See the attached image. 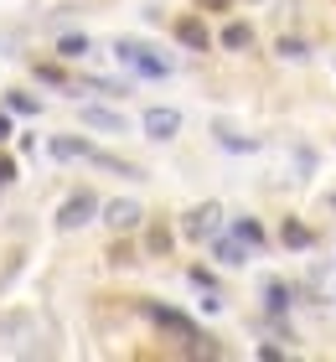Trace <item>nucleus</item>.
I'll use <instances>...</instances> for the list:
<instances>
[{
	"label": "nucleus",
	"instance_id": "6e6552de",
	"mask_svg": "<svg viewBox=\"0 0 336 362\" xmlns=\"http://www.w3.org/2000/svg\"><path fill=\"white\" fill-rule=\"evenodd\" d=\"M212 259H217V264H228V269H238L243 259H248V243H243L238 233H233V238H217V243H212Z\"/></svg>",
	"mask_w": 336,
	"mask_h": 362
},
{
	"label": "nucleus",
	"instance_id": "f8f14e48",
	"mask_svg": "<svg viewBox=\"0 0 336 362\" xmlns=\"http://www.w3.org/2000/svg\"><path fill=\"white\" fill-rule=\"evenodd\" d=\"M279 238L290 243V249H311V228H306V223H295V218L279 228Z\"/></svg>",
	"mask_w": 336,
	"mask_h": 362
},
{
	"label": "nucleus",
	"instance_id": "f257e3e1",
	"mask_svg": "<svg viewBox=\"0 0 336 362\" xmlns=\"http://www.w3.org/2000/svg\"><path fill=\"white\" fill-rule=\"evenodd\" d=\"M145 316L156 321V326H161L166 337L187 341V347H197V341H207V337H202L197 326H192V316H181V310H171V305H161V300H145ZM197 352H202V347H197Z\"/></svg>",
	"mask_w": 336,
	"mask_h": 362
},
{
	"label": "nucleus",
	"instance_id": "9d476101",
	"mask_svg": "<svg viewBox=\"0 0 336 362\" xmlns=\"http://www.w3.org/2000/svg\"><path fill=\"white\" fill-rule=\"evenodd\" d=\"M223 47L228 52H248V47H254V26L248 21H228L223 26Z\"/></svg>",
	"mask_w": 336,
	"mask_h": 362
},
{
	"label": "nucleus",
	"instance_id": "aec40b11",
	"mask_svg": "<svg viewBox=\"0 0 336 362\" xmlns=\"http://www.w3.org/2000/svg\"><path fill=\"white\" fill-rule=\"evenodd\" d=\"M197 6H202V11H228L233 0H197Z\"/></svg>",
	"mask_w": 336,
	"mask_h": 362
},
{
	"label": "nucleus",
	"instance_id": "dca6fc26",
	"mask_svg": "<svg viewBox=\"0 0 336 362\" xmlns=\"http://www.w3.org/2000/svg\"><path fill=\"white\" fill-rule=\"evenodd\" d=\"M264 300H269V310H284V305H290V290H284L279 279H269V285H264Z\"/></svg>",
	"mask_w": 336,
	"mask_h": 362
},
{
	"label": "nucleus",
	"instance_id": "f3484780",
	"mask_svg": "<svg viewBox=\"0 0 336 362\" xmlns=\"http://www.w3.org/2000/svg\"><path fill=\"white\" fill-rule=\"evenodd\" d=\"M6 109H11V114H37L42 104H37L31 93H11V98H6Z\"/></svg>",
	"mask_w": 336,
	"mask_h": 362
},
{
	"label": "nucleus",
	"instance_id": "6ab92c4d",
	"mask_svg": "<svg viewBox=\"0 0 336 362\" xmlns=\"http://www.w3.org/2000/svg\"><path fill=\"white\" fill-rule=\"evenodd\" d=\"M6 181H16V160H11V156H0V187H6Z\"/></svg>",
	"mask_w": 336,
	"mask_h": 362
},
{
	"label": "nucleus",
	"instance_id": "2eb2a0df",
	"mask_svg": "<svg viewBox=\"0 0 336 362\" xmlns=\"http://www.w3.org/2000/svg\"><path fill=\"white\" fill-rule=\"evenodd\" d=\"M233 233H238L248 249H259V243H264V228H259L254 218H238V223H233Z\"/></svg>",
	"mask_w": 336,
	"mask_h": 362
},
{
	"label": "nucleus",
	"instance_id": "f03ea898",
	"mask_svg": "<svg viewBox=\"0 0 336 362\" xmlns=\"http://www.w3.org/2000/svg\"><path fill=\"white\" fill-rule=\"evenodd\" d=\"M114 57H120L129 73H140V78H166V73H171V62L156 57V52L140 47V42H120V47H114Z\"/></svg>",
	"mask_w": 336,
	"mask_h": 362
},
{
	"label": "nucleus",
	"instance_id": "39448f33",
	"mask_svg": "<svg viewBox=\"0 0 336 362\" xmlns=\"http://www.w3.org/2000/svg\"><path fill=\"white\" fill-rule=\"evenodd\" d=\"M176 129H181L176 109H145V135L150 140H176Z\"/></svg>",
	"mask_w": 336,
	"mask_h": 362
},
{
	"label": "nucleus",
	"instance_id": "423d86ee",
	"mask_svg": "<svg viewBox=\"0 0 336 362\" xmlns=\"http://www.w3.org/2000/svg\"><path fill=\"white\" fill-rule=\"evenodd\" d=\"M140 218H145V212L134 207V202H124V197H120V202H109V207H104V223L114 228V233H129V228L140 223Z\"/></svg>",
	"mask_w": 336,
	"mask_h": 362
},
{
	"label": "nucleus",
	"instance_id": "9b49d317",
	"mask_svg": "<svg viewBox=\"0 0 336 362\" xmlns=\"http://www.w3.org/2000/svg\"><path fill=\"white\" fill-rule=\"evenodd\" d=\"M52 156H57V160H88V156H93V145H88V140L62 135V140H52Z\"/></svg>",
	"mask_w": 336,
	"mask_h": 362
},
{
	"label": "nucleus",
	"instance_id": "20e7f679",
	"mask_svg": "<svg viewBox=\"0 0 336 362\" xmlns=\"http://www.w3.org/2000/svg\"><path fill=\"white\" fill-rule=\"evenodd\" d=\"M217 223H223V207H217V202L192 207V212H187V238H212Z\"/></svg>",
	"mask_w": 336,
	"mask_h": 362
},
{
	"label": "nucleus",
	"instance_id": "4468645a",
	"mask_svg": "<svg viewBox=\"0 0 336 362\" xmlns=\"http://www.w3.org/2000/svg\"><path fill=\"white\" fill-rule=\"evenodd\" d=\"M145 249L161 259L166 249H171V228H166V223H150V238H145Z\"/></svg>",
	"mask_w": 336,
	"mask_h": 362
},
{
	"label": "nucleus",
	"instance_id": "ddd939ff",
	"mask_svg": "<svg viewBox=\"0 0 336 362\" xmlns=\"http://www.w3.org/2000/svg\"><path fill=\"white\" fill-rule=\"evenodd\" d=\"M57 57H88V37H78V31L57 37Z\"/></svg>",
	"mask_w": 336,
	"mask_h": 362
},
{
	"label": "nucleus",
	"instance_id": "4be33fe9",
	"mask_svg": "<svg viewBox=\"0 0 336 362\" xmlns=\"http://www.w3.org/2000/svg\"><path fill=\"white\" fill-rule=\"evenodd\" d=\"M331 202H336V197H331Z\"/></svg>",
	"mask_w": 336,
	"mask_h": 362
},
{
	"label": "nucleus",
	"instance_id": "a211bd4d",
	"mask_svg": "<svg viewBox=\"0 0 336 362\" xmlns=\"http://www.w3.org/2000/svg\"><path fill=\"white\" fill-rule=\"evenodd\" d=\"M37 78H42V83H67V78H62V68H52V62H42V68H37Z\"/></svg>",
	"mask_w": 336,
	"mask_h": 362
},
{
	"label": "nucleus",
	"instance_id": "7ed1b4c3",
	"mask_svg": "<svg viewBox=\"0 0 336 362\" xmlns=\"http://www.w3.org/2000/svg\"><path fill=\"white\" fill-rule=\"evenodd\" d=\"M93 212H98V197H93V192H73V197L57 207V228H83Z\"/></svg>",
	"mask_w": 336,
	"mask_h": 362
},
{
	"label": "nucleus",
	"instance_id": "1a4fd4ad",
	"mask_svg": "<svg viewBox=\"0 0 336 362\" xmlns=\"http://www.w3.org/2000/svg\"><path fill=\"white\" fill-rule=\"evenodd\" d=\"M83 124L109 129V135H124V114H114V109H104V104H88V109H83Z\"/></svg>",
	"mask_w": 336,
	"mask_h": 362
},
{
	"label": "nucleus",
	"instance_id": "0eeeda50",
	"mask_svg": "<svg viewBox=\"0 0 336 362\" xmlns=\"http://www.w3.org/2000/svg\"><path fill=\"white\" fill-rule=\"evenodd\" d=\"M176 37H181V47H192V52H207V47H212L207 26H202L197 16H181V21H176Z\"/></svg>",
	"mask_w": 336,
	"mask_h": 362
},
{
	"label": "nucleus",
	"instance_id": "412c9836",
	"mask_svg": "<svg viewBox=\"0 0 336 362\" xmlns=\"http://www.w3.org/2000/svg\"><path fill=\"white\" fill-rule=\"evenodd\" d=\"M11 135V114H0V140H6Z\"/></svg>",
	"mask_w": 336,
	"mask_h": 362
}]
</instances>
